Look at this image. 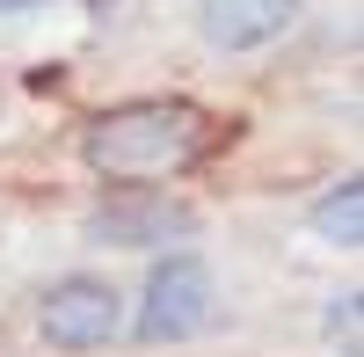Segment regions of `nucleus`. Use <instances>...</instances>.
<instances>
[{
    "label": "nucleus",
    "mask_w": 364,
    "mask_h": 357,
    "mask_svg": "<svg viewBox=\"0 0 364 357\" xmlns=\"http://www.w3.org/2000/svg\"><path fill=\"white\" fill-rule=\"evenodd\" d=\"M328 336L343 343V357H357V292H336V307H328Z\"/></svg>",
    "instance_id": "7"
},
{
    "label": "nucleus",
    "mask_w": 364,
    "mask_h": 357,
    "mask_svg": "<svg viewBox=\"0 0 364 357\" xmlns=\"http://www.w3.org/2000/svg\"><path fill=\"white\" fill-rule=\"evenodd\" d=\"M15 8H37V0H0V15H15Z\"/></svg>",
    "instance_id": "8"
},
{
    "label": "nucleus",
    "mask_w": 364,
    "mask_h": 357,
    "mask_svg": "<svg viewBox=\"0 0 364 357\" xmlns=\"http://www.w3.org/2000/svg\"><path fill=\"white\" fill-rule=\"evenodd\" d=\"M211 314H219V284H211L204 255L175 248V255H161L154 270H146L132 336H139V343H190V336L211 329Z\"/></svg>",
    "instance_id": "2"
},
{
    "label": "nucleus",
    "mask_w": 364,
    "mask_h": 357,
    "mask_svg": "<svg viewBox=\"0 0 364 357\" xmlns=\"http://www.w3.org/2000/svg\"><path fill=\"white\" fill-rule=\"evenodd\" d=\"M197 22H204V44L219 51H262L299 22V0H204Z\"/></svg>",
    "instance_id": "5"
},
{
    "label": "nucleus",
    "mask_w": 364,
    "mask_h": 357,
    "mask_svg": "<svg viewBox=\"0 0 364 357\" xmlns=\"http://www.w3.org/2000/svg\"><path fill=\"white\" fill-rule=\"evenodd\" d=\"M197 212L190 204H168L154 183H117L109 204L87 212V241L102 248H168V241H190Z\"/></svg>",
    "instance_id": "4"
},
{
    "label": "nucleus",
    "mask_w": 364,
    "mask_h": 357,
    "mask_svg": "<svg viewBox=\"0 0 364 357\" xmlns=\"http://www.w3.org/2000/svg\"><path fill=\"white\" fill-rule=\"evenodd\" d=\"M37 321H44V343H51V350L87 357V350H102V343L124 336V292H117L109 277L73 270V277H58V284L44 292Z\"/></svg>",
    "instance_id": "3"
},
{
    "label": "nucleus",
    "mask_w": 364,
    "mask_h": 357,
    "mask_svg": "<svg viewBox=\"0 0 364 357\" xmlns=\"http://www.w3.org/2000/svg\"><path fill=\"white\" fill-rule=\"evenodd\" d=\"M328 248H357L364 241V175H343L336 190H328L321 204H314V219H306Z\"/></svg>",
    "instance_id": "6"
},
{
    "label": "nucleus",
    "mask_w": 364,
    "mask_h": 357,
    "mask_svg": "<svg viewBox=\"0 0 364 357\" xmlns=\"http://www.w3.org/2000/svg\"><path fill=\"white\" fill-rule=\"evenodd\" d=\"M211 146H219V124L182 102V95H139L102 110L95 124L80 132V161L102 175V183H175L190 175Z\"/></svg>",
    "instance_id": "1"
}]
</instances>
